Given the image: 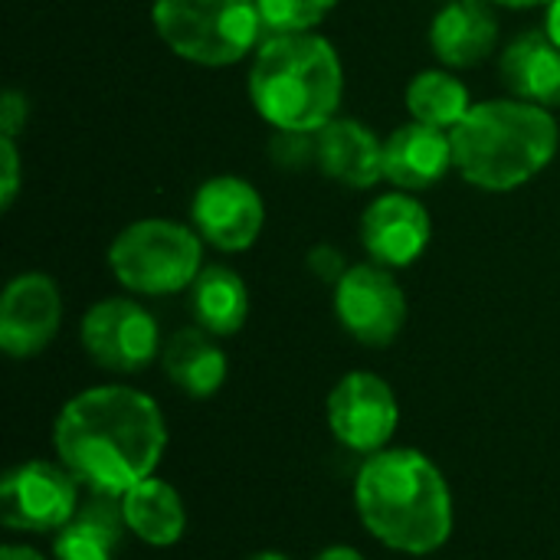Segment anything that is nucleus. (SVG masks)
Masks as SVG:
<instances>
[{
	"label": "nucleus",
	"mask_w": 560,
	"mask_h": 560,
	"mask_svg": "<svg viewBox=\"0 0 560 560\" xmlns=\"http://www.w3.org/2000/svg\"><path fill=\"white\" fill-rule=\"evenodd\" d=\"M331 436L351 453L374 456L390 446L400 427V404L394 387L374 371L345 374L328 394Z\"/></svg>",
	"instance_id": "obj_10"
},
{
	"label": "nucleus",
	"mask_w": 560,
	"mask_h": 560,
	"mask_svg": "<svg viewBox=\"0 0 560 560\" xmlns=\"http://www.w3.org/2000/svg\"><path fill=\"white\" fill-rule=\"evenodd\" d=\"M312 560H368L361 551L348 548V545H335V548H325L322 555H315Z\"/></svg>",
	"instance_id": "obj_29"
},
{
	"label": "nucleus",
	"mask_w": 560,
	"mask_h": 560,
	"mask_svg": "<svg viewBox=\"0 0 560 560\" xmlns=\"http://www.w3.org/2000/svg\"><path fill=\"white\" fill-rule=\"evenodd\" d=\"M338 0H259V13L269 33H312Z\"/></svg>",
	"instance_id": "obj_23"
},
{
	"label": "nucleus",
	"mask_w": 560,
	"mask_h": 560,
	"mask_svg": "<svg viewBox=\"0 0 560 560\" xmlns=\"http://www.w3.org/2000/svg\"><path fill=\"white\" fill-rule=\"evenodd\" d=\"M121 499L105 492H89L75 515L56 532L52 558L56 560H115L125 541Z\"/></svg>",
	"instance_id": "obj_17"
},
{
	"label": "nucleus",
	"mask_w": 560,
	"mask_h": 560,
	"mask_svg": "<svg viewBox=\"0 0 560 560\" xmlns=\"http://www.w3.org/2000/svg\"><path fill=\"white\" fill-rule=\"evenodd\" d=\"M26 115H30L26 95L7 89V92L0 95V131H3V138H16L20 128L26 125Z\"/></svg>",
	"instance_id": "obj_27"
},
{
	"label": "nucleus",
	"mask_w": 560,
	"mask_h": 560,
	"mask_svg": "<svg viewBox=\"0 0 560 560\" xmlns=\"http://www.w3.org/2000/svg\"><path fill=\"white\" fill-rule=\"evenodd\" d=\"M151 23L164 46L197 66H233L262 36L259 0H154Z\"/></svg>",
	"instance_id": "obj_5"
},
{
	"label": "nucleus",
	"mask_w": 560,
	"mask_h": 560,
	"mask_svg": "<svg viewBox=\"0 0 560 560\" xmlns=\"http://www.w3.org/2000/svg\"><path fill=\"white\" fill-rule=\"evenodd\" d=\"M79 509V479L62 463L30 459L0 482V522L10 532L56 535Z\"/></svg>",
	"instance_id": "obj_7"
},
{
	"label": "nucleus",
	"mask_w": 560,
	"mask_h": 560,
	"mask_svg": "<svg viewBox=\"0 0 560 560\" xmlns=\"http://www.w3.org/2000/svg\"><path fill=\"white\" fill-rule=\"evenodd\" d=\"M318 141V167L325 177L351 187L368 190L384 177V141L354 118H331L322 131H315Z\"/></svg>",
	"instance_id": "obj_16"
},
{
	"label": "nucleus",
	"mask_w": 560,
	"mask_h": 560,
	"mask_svg": "<svg viewBox=\"0 0 560 560\" xmlns=\"http://www.w3.org/2000/svg\"><path fill=\"white\" fill-rule=\"evenodd\" d=\"M453 167L466 184L509 194L535 180L558 154V121L551 108L522 98H492L469 108L450 131Z\"/></svg>",
	"instance_id": "obj_3"
},
{
	"label": "nucleus",
	"mask_w": 560,
	"mask_h": 560,
	"mask_svg": "<svg viewBox=\"0 0 560 560\" xmlns=\"http://www.w3.org/2000/svg\"><path fill=\"white\" fill-rule=\"evenodd\" d=\"M190 220L200 240L213 249L243 253L266 226V203L246 177L220 174L197 187L190 200Z\"/></svg>",
	"instance_id": "obj_11"
},
{
	"label": "nucleus",
	"mask_w": 560,
	"mask_h": 560,
	"mask_svg": "<svg viewBox=\"0 0 560 560\" xmlns=\"http://www.w3.org/2000/svg\"><path fill=\"white\" fill-rule=\"evenodd\" d=\"M545 33L560 46V0L548 3V23H545Z\"/></svg>",
	"instance_id": "obj_30"
},
{
	"label": "nucleus",
	"mask_w": 560,
	"mask_h": 560,
	"mask_svg": "<svg viewBox=\"0 0 560 560\" xmlns=\"http://www.w3.org/2000/svg\"><path fill=\"white\" fill-rule=\"evenodd\" d=\"M62 325L59 285L43 272H23L10 279L0 299V348L13 361L36 358L49 348Z\"/></svg>",
	"instance_id": "obj_12"
},
{
	"label": "nucleus",
	"mask_w": 560,
	"mask_h": 560,
	"mask_svg": "<svg viewBox=\"0 0 560 560\" xmlns=\"http://www.w3.org/2000/svg\"><path fill=\"white\" fill-rule=\"evenodd\" d=\"M499 7H512V10H525V7H541V3H551V0H492Z\"/></svg>",
	"instance_id": "obj_31"
},
{
	"label": "nucleus",
	"mask_w": 560,
	"mask_h": 560,
	"mask_svg": "<svg viewBox=\"0 0 560 560\" xmlns=\"http://www.w3.org/2000/svg\"><path fill=\"white\" fill-rule=\"evenodd\" d=\"M161 368L167 381L194 400L213 397L226 381V354L200 325L174 331L161 348Z\"/></svg>",
	"instance_id": "obj_19"
},
{
	"label": "nucleus",
	"mask_w": 560,
	"mask_h": 560,
	"mask_svg": "<svg viewBox=\"0 0 560 560\" xmlns=\"http://www.w3.org/2000/svg\"><path fill=\"white\" fill-rule=\"evenodd\" d=\"M82 348L95 368L112 374H138L161 354L154 315L135 299H102L82 315Z\"/></svg>",
	"instance_id": "obj_8"
},
{
	"label": "nucleus",
	"mask_w": 560,
	"mask_h": 560,
	"mask_svg": "<svg viewBox=\"0 0 560 560\" xmlns=\"http://www.w3.org/2000/svg\"><path fill=\"white\" fill-rule=\"evenodd\" d=\"M469 108H472L469 89L446 69L417 72L407 85V112L413 121L453 131L469 115Z\"/></svg>",
	"instance_id": "obj_22"
},
{
	"label": "nucleus",
	"mask_w": 560,
	"mask_h": 560,
	"mask_svg": "<svg viewBox=\"0 0 560 560\" xmlns=\"http://www.w3.org/2000/svg\"><path fill=\"white\" fill-rule=\"evenodd\" d=\"M499 43V20L489 0H450L430 26V46L450 69H469L492 56Z\"/></svg>",
	"instance_id": "obj_15"
},
{
	"label": "nucleus",
	"mask_w": 560,
	"mask_h": 560,
	"mask_svg": "<svg viewBox=\"0 0 560 560\" xmlns=\"http://www.w3.org/2000/svg\"><path fill=\"white\" fill-rule=\"evenodd\" d=\"M108 269L135 295H177L203 269V240L174 220H138L112 240Z\"/></svg>",
	"instance_id": "obj_6"
},
{
	"label": "nucleus",
	"mask_w": 560,
	"mask_h": 560,
	"mask_svg": "<svg viewBox=\"0 0 560 560\" xmlns=\"http://www.w3.org/2000/svg\"><path fill=\"white\" fill-rule=\"evenodd\" d=\"M52 450L79 486L121 499L158 472L167 423L144 390L125 384L89 387L62 404L52 423Z\"/></svg>",
	"instance_id": "obj_1"
},
{
	"label": "nucleus",
	"mask_w": 560,
	"mask_h": 560,
	"mask_svg": "<svg viewBox=\"0 0 560 560\" xmlns=\"http://www.w3.org/2000/svg\"><path fill=\"white\" fill-rule=\"evenodd\" d=\"M433 236V220L427 207L407 194L394 190L377 197L361 217V243L377 266L404 269L417 262Z\"/></svg>",
	"instance_id": "obj_13"
},
{
	"label": "nucleus",
	"mask_w": 560,
	"mask_h": 560,
	"mask_svg": "<svg viewBox=\"0 0 560 560\" xmlns=\"http://www.w3.org/2000/svg\"><path fill=\"white\" fill-rule=\"evenodd\" d=\"M453 167V138L443 128L407 121L384 138V180L397 190H427Z\"/></svg>",
	"instance_id": "obj_14"
},
{
	"label": "nucleus",
	"mask_w": 560,
	"mask_h": 560,
	"mask_svg": "<svg viewBox=\"0 0 560 560\" xmlns=\"http://www.w3.org/2000/svg\"><path fill=\"white\" fill-rule=\"evenodd\" d=\"M246 560H292V558H285V555H279V551H259V555H253V558H246Z\"/></svg>",
	"instance_id": "obj_32"
},
{
	"label": "nucleus",
	"mask_w": 560,
	"mask_h": 560,
	"mask_svg": "<svg viewBox=\"0 0 560 560\" xmlns=\"http://www.w3.org/2000/svg\"><path fill=\"white\" fill-rule=\"evenodd\" d=\"M335 315L358 345L387 348L407 325V295L387 266L358 262L335 285Z\"/></svg>",
	"instance_id": "obj_9"
},
{
	"label": "nucleus",
	"mask_w": 560,
	"mask_h": 560,
	"mask_svg": "<svg viewBox=\"0 0 560 560\" xmlns=\"http://www.w3.org/2000/svg\"><path fill=\"white\" fill-rule=\"evenodd\" d=\"M354 512L371 538L410 558L440 551L456 522L446 476L430 456L407 446L364 456L354 476Z\"/></svg>",
	"instance_id": "obj_2"
},
{
	"label": "nucleus",
	"mask_w": 560,
	"mask_h": 560,
	"mask_svg": "<svg viewBox=\"0 0 560 560\" xmlns=\"http://www.w3.org/2000/svg\"><path fill=\"white\" fill-rule=\"evenodd\" d=\"M0 560H46L36 548H26V545H3L0 548Z\"/></svg>",
	"instance_id": "obj_28"
},
{
	"label": "nucleus",
	"mask_w": 560,
	"mask_h": 560,
	"mask_svg": "<svg viewBox=\"0 0 560 560\" xmlns=\"http://www.w3.org/2000/svg\"><path fill=\"white\" fill-rule=\"evenodd\" d=\"M0 207L10 210L13 200H16V190H20V151H16V141L13 138H3L0 135Z\"/></svg>",
	"instance_id": "obj_25"
},
{
	"label": "nucleus",
	"mask_w": 560,
	"mask_h": 560,
	"mask_svg": "<svg viewBox=\"0 0 560 560\" xmlns=\"http://www.w3.org/2000/svg\"><path fill=\"white\" fill-rule=\"evenodd\" d=\"M308 269H312L322 282L338 285V282H341V276H345L351 266H348L345 253H338V249H335V246H328V243H318L315 249H308Z\"/></svg>",
	"instance_id": "obj_26"
},
{
	"label": "nucleus",
	"mask_w": 560,
	"mask_h": 560,
	"mask_svg": "<svg viewBox=\"0 0 560 560\" xmlns=\"http://www.w3.org/2000/svg\"><path fill=\"white\" fill-rule=\"evenodd\" d=\"M505 89L545 108L560 105V46L541 30L522 33L499 59Z\"/></svg>",
	"instance_id": "obj_18"
},
{
	"label": "nucleus",
	"mask_w": 560,
	"mask_h": 560,
	"mask_svg": "<svg viewBox=\"0 0 560 560\" xmlns=\"http://www.w3.org/2000/svg\"><path fill=\"white\" fill-rule=\"evenodd\" d=\"M128 532L148 548H174L187 532V509L177 489L158 476L138 482L121 495Z\"/></svg>",
	"instance_id": "obj_20"
},
{
	"label": "nucleus",
	"mask_w": 560,
	"mask_h": 560,
	"mask_svg": "<svg viewBox=\"0 0 560 560\" xmlns=\"http://www.w3.org/2000/svg\"><path fill=\"white\" fill-rule=\"evenodd\" d=\"M190 312L194 322L213 338L236 335L249 315V292L243 276L230 266H203L190 285Z\"/></svg>",
	"instance_id": "obj_21"
},
{
	"label": "nucleus",
	"mask_w": 560,
	"mask_h": 560,
	"mask_svg": "<svg viewBox=\"0 0 560 560\" xmlns=\"http://www.w3.org/2000/svg\"><path fill=\"white\" fill-rule=\"evenodd\" d=\"M269 151H272V161L289 171H299V167L318 161V141L312 131H276Z\"/></svg>",
	"instance_id": "obj_24"
},
{
	"label": "nucleus",
	"mask_w": 560,
	"mask_h": 560,
	"mask_svg": "<svg viewBox=\"0 0 560 560\" xmlns=\"http://www.w3.org/2000/svg\"><path fill=\"white\" fill-rule=\"evenodd\" d=\"M345 69L318 33H269L249 66V102L276 131H322L338 118Z\"/></svg>",
	"instance_id": "obj_4"
},
{
	"label": "nucleus",
	"mask_w": 560,
	"mask_h": 560,
	"mask_svg": "<svg viewBox=\"0 0 560 560\" xmlns=\"http://www.w3.org/2000/svg\"><path fill=\"white\" fill-rule=\"evenodd\" d=\"M443 3H450V0H443Z\"/></svg>",
	"instance_id": "obj_33"
}]
</instances>
